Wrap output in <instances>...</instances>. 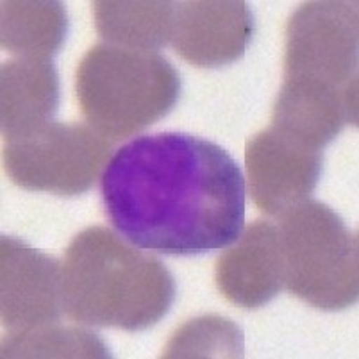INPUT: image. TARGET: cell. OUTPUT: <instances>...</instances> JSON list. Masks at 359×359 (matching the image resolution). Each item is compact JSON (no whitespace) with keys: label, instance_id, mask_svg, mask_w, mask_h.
Segmentation results:
<instances>
[{"label":"cell","instance_id":"14","mask_svg":"<svg viewBox=\"0 0 359 359\" xmlns=\"http://www.w3.org/2000/svg\"><path fill=\"white\" fill-rule=\"evenodd\" d=\"M102 339L93 332L48 324L11 331L2 339V358H109Z\"/></svg>","mask_w":359,"mask_h":359},{"label":"cell","instance_id":"2","mask_svg":"<svg viewBox=\"0 0 359 359\" xmlns=\"http://www.w3.org/2000/svg\"><path fill=\"white\" fill-rule=\"evenodd\" d=\"M272 126L324 150L358 126V2H308L290 18Z\"/></svg>","mask_w":359,"mask_h":359},{"label":"cell","instance_id":"13","mask_svg":"<svg viewBox=\"0 0 359 359\" xmlns=\"http://www.w3.org/2000/svg\"><path fill=\"white\" fill-rule=\"evenodd\" d=\"M68 18L61 2H2V47L24 57H43L60 50Z\"/></svg>","mask_w":359,"mask_h":359},{"label":"cell","instance_id":"5","mask_svg":"<svg viewBox=\"0 0 359 359\" xmlns=\"http://www.w3.org/2000/svg\"><path fill=\"white\" fill-rule=\"evenodd\" d=\"M279 218L285 288L325 311L355 304L358 240L344 220L329 205L311 198L293 205Z\"/></svg>","mask_w":359,"mask_h":359},{"label":"cell","instance_id":"6","mask_svg":"<svg viewBox=\"0 0 359 359\" xmlns=\"http://www.w3.org/2000/svg\"><path fill=\"white\" fill-rule=\"evenodd\" d=\"M109 154L111 143L93 127L48 122L8 142L4 166L20 188L72 197L90 190Z\"/></svg>","mask_w":359,"mask_h":359},{"label":"cell","instance_id":"7","mask_svg":"<svg viewBox=\"0 0 359 359\" xmlns=\"http://www.w3.org/2000/svg\"><path fill=\"white\" fill-rule=\"evenodd\" d=\"M322 150L270 126L247 142L249 191L263 213L277 217L313 194L322 174Z\"/></svg>","mask_w":359,"mask_h":359},{"label":"cell","instance_id":"1","mask_svg":"<svg viewBox=\"0 0 359 359\" xmlns=\"http://www.w3.org/2000/svg\"><path fill=\"white\" fill-rule=\"evenodd\" d=\"M107 218L135 247L163 254L225 249L245 224V182L222 147L179 133L142 136L102 175Z\"/></svg>","mask_w":359,"mask_h":359},{"label":"cell","instance_id":"3","mask_svg":"<svg viewBox=\"0 0 359 359\" xmlns=\"http://www.w3.org/2000/svg\"><path fill=\"white\" fill-rule=\"evenodd\" d=\"M61 270L65 311L79 324L142 331L158 324L175 299L163 261L106 227L77 234Z\"/></svg>","mask_w":359,"mask_h":359},{"label":"cell","instance_id":"8","mask_svg":"<svg viewBox=\"0 0 359 359\" xmlns=\"http://www.w3.org/2000/svg\"><path fill=\"white\" fill-rule=\"evenodd\" d=\"M2 324L11 331L55 324L65 311L63 270L50 256L2 236Z\"/></svg>","mask_w":359,"mask_h":359},{"label":"cell","instance_id":"12","mask_svg":"<svg viewBox=\"0 0 359 359\" xmlns=\"http://www.w3.org/2000/svg\"><path fill=\"white\" fill-rule=\"evenodd\" d=\"M99 34L116 47L154 52L172 38L174 2H93Z\"/></svg>","mask_w":359,"mask_h":359},{"label":"cell","instance_id":"15","mask_svg":"<svg viewBox=\"0 0 359 359\" xmlns=\"http://www.w3.org/2000/svg\"><path fill=\"white\" fill-rule=\"evenodd\" d=\"M243 332L222 316H201L179 329L163 358H241Z\"/></svg>","mask_w":359,"mask_h":359},{"label":"cell","instance_id":"10","mask_svg":"<svg viewBox=\"0 0 359 359\" xmlns=\"http://www.w3.org/2000/svg\"><path fill=\"white\" fill-rule=\"evenodd\" d=\"M238 243L217 263V286L231 304L257 309L285 288L279 229L257 220L241 231Z\"/></svg>","mask_w":359,"mask_h":359},{"label":"cell","instance_id":"9","mask_svg":"<svg viewBox=\"0 0 359 359\" xmlns=\"http://www.w3.org/2000/svg\"><path fill=\"white\" fill-rule=\"evenodd\" d=\"M252 32V13L241 0L174 2L170 41L191 65L222 67L240 60Z\"/></svg>","mask_w":359,"mask_h":359},{"label":"cell","instance_id":"11","mask_svg":"<svg viewBox=\"0 0 359 359\" xmlns=\"http://www.w3.org/2000/svg\"><path fill=\"white\" fill-rule=\"evenodd\" d=\"M2 135L8 142L52 122L60 107V77L43 57L2 65Z\"/></svg>","mask_w":359,"mask_h":359},{"label":"cell","instance_id":"4","mask_svg":"<svg viewBox=\"0 0 359 359\" xmlns=\"http://www.w3.org/2000/svg\"><path fill=\"white\" fill-rule=\"evenodd\" d=\"M179 74L156 52L100 43L77 70V97L90 126L122 140L158 122L175 106Z\"/></svg>","mask_w":359,"mask_h":359}]
</instances>
